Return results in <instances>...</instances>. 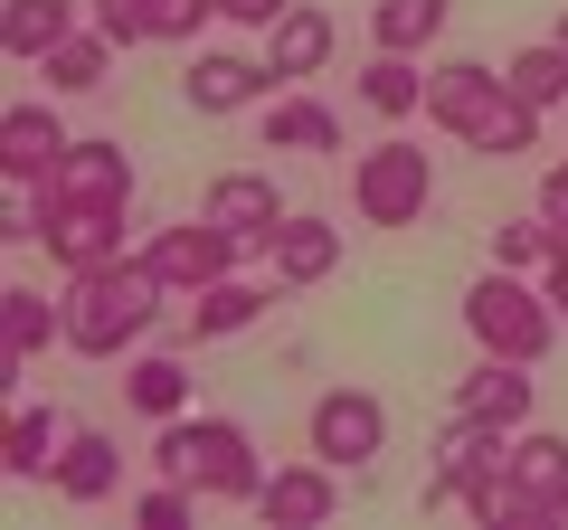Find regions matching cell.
Masks as SVG:
<instances>
[{
  "instance_id": "1",
  "label": "cell",
  "mask_w": 568,
  "mask_h": 530,
  "mask_svg": "<svg viewBox=\"0 0 568 530\" xmlns=\"http://www.w3.org/2000/svg\"><path fill=\"white\" fill-rule=\"evenodd\" d=\"M58 304H67V350H77V360H133L142 332L162 323L171 285L142 265V246H133V256H114V265H85V275H67Z\"/></svg>"
},
{
  "instance_id": "2",
  "label": "cell",
  "mask_w": 568,
  "mask_h": 530,
  "mask_svg": "<svg viewBox=\"0 0 568 530\" xmlns=\"http://www.w3.org/2000/svg\"><path fill=\"white\" fill-rule=\"evenodd\" d=\"M426 114H436V133H455L465 152H493V162L540 152V104H521L511 77L484 67V58H446L436 67V77H426Z\"/></svg>"
},
{
  "instance_id": "3",
  "label": "cell",
  "mask_w": 568,
  "mask_h": 530,
  "mask_svg": "<svg viewBox=\"0 0 568 530\" xmlns=\"http://www.w3.org/2000/svg\"><path fill=\"white\" fill-rule=\"evenodd\" d=\"M152 465L181 473V483H200L209 502H246L256 511V492H265V455H256V436H246L237 417H162Z\"/></svg>"
},
{
  "instance_id": "4",
  "label": "cell",
  "mask_w": 568,
  "mask_h": 530,
  "mask_svg": "<svg viewBox=\"0 0 568 530\" xmlns=\"http://www.w3.org/2000/svg\"><path fill=\"white\" fill-rule=\"evenodd\" d=\"M568 313L549 304V285H530V275H511V265H493V275H474L465 285V332L484 350H503V360H549V342H559Z\"/></svg>"
},
{
  "instance_id": "5",
  "label": "cell",
  "mask_w": 568,
  "mask_h": 530,
  "mask_svg": "<svg viewBox=\"0 0 568 530\" xmlns=\"http://www.w3.org/2000/svg\"><path fill=\"white\" fill-rule=\"evenodd\" d=\"M426 200H436V152H417L407 133H388V143H369L361 162H351V208H361V227H417Z\"/></svg>"
},
{
  "instance_id": "6",
  "label": "cell",
  "mask_w": 568,
  "mask_h": 530,
  "mask_svg": "<svg viewBox=\"0 0 568 530\" xmlns=\"http://www.w3.org/2000/svg\"><path fill=\"white\" fill-rule=\"evenodd\" d=\"M39 246L58 256V275L114 265V256H133V208H123V200H48Z\"/></svg>"
},
{
  "instance_id": "7",
  "label": "cell",
  "mask_w": 568,
  "mask_h": 530,
  "mask_svg": "<svg viewBox=\"0 0 568 530\" xmlns=\"http://www.w3.org/2000/svg\"><path fill=\"white\" fill-rule=\"evenodd\" d=\"M313 455H323V465H342V473H369L388 455V408L379 398H369V388H323V398H313Z\"/></svg>"
},
{
  "instance_id": "8",
  "label": "cell",
  "mask_w": 568,
  "mask_h": 530,
  "mask_svg": "<svg viewBox=\"0 0 568 530\" xmlns=\"http://www.w3.org/2000/svg\"><path fill=\"white\" fill-rule=\"evenodd\" d=\"M237 256L246 246L227 237L219 218H181V227H152V237H142V265H152L171 294H200V285H219V275H237Z\"/></svg>"
},
{
  "instance_id": "9",
  "label": "cell",
  "mask_w": 568,
  "mask_h": 530,
  "mask_svg": "<svg viewBox=\"0 0 568 530\" xmlns=\"http://www.w3.org/2000/svg\"><path fill=\"white\" fill-rule=\"evenodd\" d=\"M265 95H284L275 85V67L265 58H237V48H200V58L181 67V104L190 114H246V104H265Z\"/></svg>"
},
{
  "instance_id": "10",
  "label": "cell",
  "mask_w": 568,
  "mask_h": 530,
  "mask_svg": "<svg viewBox=\"0 0 568 530\" xmlns=\"http://www.w3.org/2000/svg\"><path fill=\"white\" fill-rule=\"evenodd\" d=\"M503 455H511L503 427H484V417H455V427L436 436V473H426V492H417L426 521H436V511H455V502H465V483H474V473H493Z\"/></svg>"
},
{
  "instance_id": "11",
  "label": "cell",
  "mask_w": 568,
  "mask_h": 530,
  "mask_svg": "<svg viewBox=\"0 0 568 530\" xmlns=\"http://www.w3.org/2000/svg\"><path fill=\"white\" fill-rule=\"evenodd\" d=\"M530 408H540V388H530V360H503V350H484V360L455 379V417H484V427L521 436Z\"/></svg>"
},
{
  "instance_id": "12",
  "label": "cell",
  "mask_w": 568,
  "mask_h": 530,
  "mask_svg": "<svg viewBox=\"0 0 568 530\" xmlns=\"http://www.w3.org/2000/svg\"><path fill=\"white\" fill-rule=\"evenodd\" d=\"M200 218H219L237 246H275V227L294 218V208H284V190L265 181V171H219L209 200H200Z\"/></svg>"
},
{
  "instance_id": "13",
  "label": "cell",
  "mask_w": 568,
  "mask_h": 530,
  "mask_svg": "<svg viewBox=\"0 0 568 530\" xmlns=\"http://www.w3.org/2000/svg\"><path fill=\"white\" fill-rule=\"evenodd\" d=\"M58 342H67V304L58 294H39V285L0 294V388H20V369L39 360V350H58Z\"/></svg>"
},
{
  "instance_id": "14",
  "label": "cell",
  "mask_w": 568,
  "mask_h": 530,
  "mask_svg": "<svg viewBox=\"0 0 568 530\" xmlns=\"http://www.w3.org/2000/svg\"><path fill=\"white\" fill-rule=\"evenodd\" d=\"M332 511H342V465H284V473H265V492H256V521H275V530H323Z\"/></svg>"
},
{
  "instance_id": "15",
  "label": "cell",
  "mask_w": 568,
  "mask_h": 530,
  "mask_svg": "<svg viewBox=\"0 0 568 530\" xmlns=\"http://www.w3.org/2000/svg\"><path fill=\"white\" fill-rule=\"evenodd\" d=\"M39 200H123V208H133V152L104 143V133H77L67 162L39 181Z\"/></svg>"
},
{
  "instance_id": "16",
  "label": "cell",
  "mask_w": 568,
  "mask_h": 530,
  "mask_svg": "<svg viewBox=\"0 0 568 530\" xmlns=\"http://www.w3.org/2000/svg\"><path fill=\"white\" fill-rule=\"evenodd\" d=\"M265 265H275V285H284V294L332 285V275H342V227H332L323 208H294V218L275 227V246H265Z\"/></svg>"
},
{
  "instance_id": "17",
  "label": "cell",
  "mask_w": 568,
  "mask_h": 530,
  "mask_svg": "<svg viewBox=\"0 0 568 530\" xmlns=\"http://www.w3.org/2000/svg\"><path fill=\"white\" fill-rule=\"evenodd\" d=\"M265 304H284V285H246V275H219V285L190 294L181 342H237V332H256V323H265Z\"/></svg>"
},
{
  "instance_id": "18",
  "label": "cell",
  "mask_w": 568,
  "mask_h": 530,
  "mask_svg": "<svg viewBox=\"0 0 568 530\" xmlns=\"http://www.w3.org/2000/svg\"><path fill=\"white\" fill-rule=\"evenodd\" d=\"M67 143L77 133L58 123V104H10L0 114V181H48L67 162Z\"/></svg>"
},
{
  "instance_id": "19",
  "label": "cell",
  "mask_w": 568,
  "mask_h": 530,
  "mask_svg": "<svg viewBox=\"0 0 568 530\" xmlns=\"http://www.w3.org/2000/svg\"><path fill=\"white\" fill-rule=\"evenodd\" d=\"M58 502H77V511H95V502H114L123 492V446L104 427H67V455H58Z\"/></svg>"
},
{
  "instance_id": "20",
  "label": "cell",
  "mask_w": 568,
  "mask_h": 530,
  "mask_svg": "<svg viewBox=\"0 0 568 530\" xmlns=\"http://www.w3.org/2000/svg\"><path fill=\"white\" fill-rule=\"evenodd\" d=\"M332 48H342V29H332V10H313V0H294L275 29H265V67H275V85H304L332 67Z\"/></svg>"
},
{
  "instance_id": "21",
  "label": "cell",
  "mask_w": 568,
  "mask_h": 530,
  "mask_svg": "<svg viewBox=\"0 0 568 530\" xmlns=\"http://www.w3.org/2000/svg\"><path fill=\"white\" fill-rule=\"evenodd\" d=\"M85 29V0H0V48L20 67H39L58 39H77Z\"/></svg>"
},
{
  "instance_id": "22",
  "label": "cell",
  "mask_w": 568,
  "mask_h": 530,
  "mask_svg": "<svg viewBox=\"0 0 568 530\" xmlns=\"http://www.w3.org/2000/svg\"><path fill=\"white\" fill-rule=\"evenodd\" d=\"M351 133H342V114H332L323 95H294L284 85L275 104H265V152H342Z\"/></svg>"
},
{
  "instance_id": "23",
  "label": "cell",
  "mask_w": 568,
  "mask_h": 530,
  "mask_svg": "<svg viewBox=\"0 0 568 530\" xmlns=\"http://www.w3.org/2000/svg\"><path fill=\"white\" fill-rule=\"evenodd\" d=\"M114 58H123V48L104 39L95 20H85L77 39H58V48H48V58H39V77H48V95H95V85L114 77Z\"/></svg>"
},
{
  "instance_id": "24",
  "label": "cell",
  "mask_w": 568,
  "mask_h": 530,
  "mask_svg": "<svg viewBox=\"0 0 568 530\" xmlns=\"http://www.w3.org/2000/svg\"><path fill=\"white\" fill-rule=\"evenodd\" d=\"M361 104H369L379 123L426 114V67H417V58H398V48H379V58L361 67Z\"/></svg>"
},
{
  "instance_id": "25",
  "label": "cell",
  "mask_w": 568,
  "mask_h": 530,
  "mask_svg": "<svg viewBox=\"0 0 568 530\" xmlns=\"http://www.w3.org/2000/svg\"><path fill=\"white\" fill-rule=\"evenodd\" d=\"M58 455H67L58 408H10V446H0V465L20 473V483H48V473H58Z\"/></svg>"
},
{
  "instance_id": "26",
  "label": "cell",
  "mask_w": 568,
  "mask_h": 530,
  "mask_svg": "<svg viewBox=\"0 0 568 530\" xmlns=\"http://www.w3.org/2000/svg\"><path fill=\"white\" fill-rule=\"evenodd\" d=\"M455 511H465V521H484V530H511V521H549V511H540V502L521 492V473H511V465L474 473V483H465V502H455Z\"/></svg>"
},
{
  "instance_id": "27",
  "label": "cell",
  "mask_w": 568,
  "mask_h": 530,
  "mask_svg": "<svg viewBox=\"0 0 568 530\" xmlns=\"http://www.w3.org/2000/svg\"><path fill=\"white\" fill-rule=\"evenodd\" d=\"M503 77H511V95H521V104L559 114V104H568V48H559V39H530V48H511Z\"/></svg>"
},
{
  "instance_id": "28",
  "label": "cell",
  "mask_w": 568,
  "mask_h": 530,
  "mask_svg": "<svg viewBox=\"0 0 568 530\" xmlns=\"http://www.w3.org/2000/svg\"><path fill=\"white\" fill-rule=\"evenodd\" d=\"M446 10H455V0H379V10H369V48H398V58H417V48H436Z\"/></svg>"
},
{
  "instance_id": "29",
  "label": "cell",
  "mask_w": 568,
  "mask_h": 530,
  "mask_svg": "<svg viewBox=\"0 0 568 530\" xmlns=\"http://www.w3.org/2000/svg\"><path fill=\"white\" fill-rule=\"evenodd\" d=\"M503 465L521 473V492H530V502L549 511V492L568 483V436H559V427H521V436H511V455H503Z\"/></svg>"
},
{
  "instance_id": "30",
  "label": "cell",
  "mask_w": 568,
  "mask_h": 530,
  "mask_svg": "<svg viewBox=\"0 0 568 530\" xmlns=\"http://www.w3.org/2000/svg\"><path fill=\"white\" fill-rule=\"evenodd\" d=\"M123 398H133L142 417H190V369L171 360V350H133V379H123Z\"/></svg>"
},
{
  "instance_id": "31",
  "label": "cell",
  "mask_w": 568,
  "mask_h": 530,
  "mask_svg": "<svg viewBox=\"0 0 568 530\" xmlns=\"http://www.w3.org/2000/svg\"><path fill=\"white\" fill-rule=\"evenodd\" d=\"M549 246H559V227H549L540 208H530V218H503V227H493V265H511V275H540Z\"/></svg>"
},
{
  "instance_id": "32",
  "label": "cell",
  "mask_w": 568,
  "mask_h": 530,
  "mask_svg": "<svg viewBox=\"0 0 568 530\" xmlns=\"http://www.w3.org/2000/svg\"><path fill=\"white\" fill-rule=\"evenodd\" d=\"M200 511H209V492L181 483V473H162L152 492H133V521H142V530H190Z\"/></svg>"
},
{
  "instance_id": "33",
  "label": "cell",
  "mask_w": 568,
  "mask_h": 530,
  "mask_svg": "<svg viewBox=\"0 0 568 530\" xmlns=\"http://www.w3.org/2000/svg\"><path fill=\"white\" fill-rule=\"evenodd\" d=\"M85 20H95L114 48H142L152 39V0H85Z\"/></svg>"
},
{
  "instance_id": "34",
  "label": "cell",
  "mask_w": 568,
  "mask_h": 530,
  "mask_svg": "<svg viewBox=\"0 0 568 530\" xmlns=\"http://www.w3.org/2000/svg\"><path fill=\"white\" fill-rule=\"evenodd\" d=\"M209 20H219V0H152V39H171V48H190Z\"/></svg>"
},
{
  "instance_id": "35",
  "label": "cell",
  "mask_w": 568,
  "mask_h": 530,
  "mask_svg": "<svg viewBox=\"0 0 568 530\" xmlns=\"http://www.w3.org/2000/svg\"><path fill=\"white\" fill-rule=\"evenodd\" d=\"M294 0H219V20H237V29H275Z\"/></svg>"
},
{
  "instance_id": "36",
  "label": "cell",
  "mask_w": 568,
  "mask_h": 530,
  "mask_svg": "<svg viewBox=\"0 0 568 530\" xmlns=\"http://www.w3.org/2000/svg\"><path fill=\"white\" fill-rule=\"evenodd\" d=\"M540 218L568 227V162H549V181H540Z\"/></svg>"
},
{
  "instance_id": "37",
  "label": "cell",
  "mask_w": 568,
  "mask_h": 530,
  "mask_svg": "<svg viewBox=\"0 0 568 530\" xmlns=\"http://www.w3.org/2000/svg\"><path fill=\"white\" fill-rule=\"evenodd\" d=\"M540 285H549V304L568 313V227H559V246H549V265H540Z\"/></svg>"
},
{
  "instance_id": "38",
  "label": "cell",
  "mask_w": 568,
  "mask_h": 530,
  "mask_svg": "<svg viewBox=\"0 0 568 530\" xmlns=\"http://www.w3.org/2000/svg\"><path fill=\"white\" fill-rule=\"evenodd\" d=\"M549 521H559V530H568V483H559V492H549Z\"/></svg>"
},
{
  "instance_id": "39",
  "label": "cell",
  "mask_w": 568,
  "mask_h": 530,
  "mask_svg": "<svg viewBox=\"0 0 568 530\" xmlns=\"http://www.w3.org/2000/svg\"><path fill=\"white\" fill-rule=\"evenodd\" d=\"M549 39H559V48H568V10H559V29H549Z\"/></svg>"
},
{
  "instance_id": "40",
  "label": "cell",
  "mask_w": 568,
  "mask_h": 530,
  "mask_svg": "<svg viewBox=\"0 0 568 530\" xmlns=\"http://www.w3.org/2000/svg\"><path fill=\"white\" fill-rule=\"evenodd\" d=\"M559 114H568V104H559Z\"/></svg>"
}]
</instances>
